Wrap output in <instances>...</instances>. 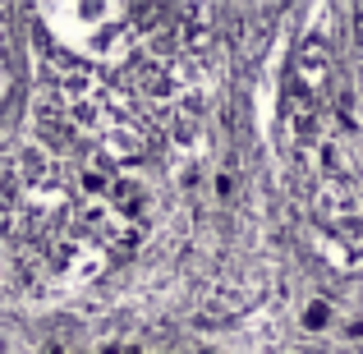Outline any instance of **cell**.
Instances as JSON below:
<instances>
[{"label":"cell","mask_w":363,"mask_h":354,"mask_svg":"<svg viewBox=\"0 0 363 354\" xmlns=\"http://www.w3.org/2000/svg\"><path fill=\"white\" fill-rule=\"evenodd\" d=\"M46 33L69 55L88 65H124L138 55V14L111 0H74V5H46L37 9Z\"/></svg>","instance_id":"cell-2"},{"label":"cell","mask_w":363,"mask_h":354,"mask_svg":"<svg viewBox=\"0 0 363 354\" xmlns=\"http://www.w3.org/2000/svg\"><path fill=\"white\" fill-rule=\"evenodd\" d=\"M143 231L147 194L138 179L42 111L37 143L0 175V235L28 281L46 294L92 285L143 244Z\"/></svg>","instance_id":"cell-1"},{"label":"cell","mask_w":363,"mask_h":354,"mask_svg":"<svg viewBox=\"0 0 363 354\" xmlns=\"http://www.w3.org/2000/svg\"><path fill=\"white\" fill-rule=\"evenodd\" d=\"M359 101H363V18H359Z\"/></svg>","instance_id":"cell-3"}]
</instances>
